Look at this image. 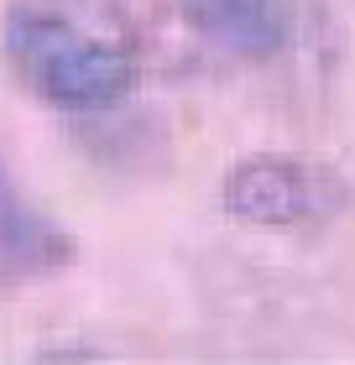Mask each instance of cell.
<instances>
[{
    "label": "cell",
    "instance_id": "cell-1",
    "mask_svg": "<svg viewBox=\"0 0 355 365\" xmlns=\"http://www.w3.org/2000/svg\"><path fill=\"white\" fill-rule=\"evenodd\" d=\"M0 53L16 84L63 115H105L141 84V37L115 0H11Z\"/></svg>",
    "mask_w": 355,
    "mask_h": 365
},
{
    "label": "cell",
    "instance_id": "cell-2",
    "mask_svg": "<svg viewBox=\"0 0 355 365\" xmlns=\"http://www.w3.org/2000/svg\"><path fill=\"white\" fill-rule=\"evenodd\" d=\"M355 204V182L324 157L246 152L219 178V209L251 230H314Z\"/></svg>",
    "mask_w": 355,
    "mask_h": 365
},
{
    "label": "cell",
    "instance_id": "cell-3",
    "mask_svg": "<svg viewBox=\"0 0 355 365\" xmlns=\"http://www.w3.org/2000/svg\"><path fill=\"white\" fill-rule=\"evenodd\" d=\"M204 47L235 63H266L293 42V0H178Z\"/></svg>",
    "mask_w": 355,
    "mask_h": 365
},
{
    "label": "cell",
    "instance_id": "cell-4",
    "mask_svg": "<svg viewBox=\"0 0 355 365\" xmlns=\"http://www.w3.org/2000/svg\"><path fill=\"white\" fill-rule=\"evenodd\" d=\"M74 261H79L74 235L58 230L0 168V282H42L69 272Z\"/></svg>",
    "mask_w": 355,
    "mask_h": 365
}]
</instances>
